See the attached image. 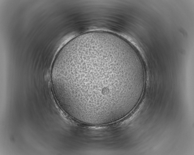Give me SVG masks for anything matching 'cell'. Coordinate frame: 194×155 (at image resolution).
I'll return each mask as SVG.
<instances>
[{"label":"cell","mask_w":194,"mask_h":155,"mask_svg":"<svg viewBox=\"0 0 194 155\" xmlns=\"http://www.w3.org/2000/svg\"><path fill=\"white\" fill-rule=\"evenodd\" d=\"M146 79L142 58L122 37L106 31L78 35L60 50L51 71V86L61 109L79 122L104 125L133 110Z\"/></svg>","instance_id":"6da1fadb"}]
</instances>
